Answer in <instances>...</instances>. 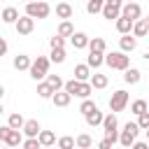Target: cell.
I'll list each match as a JSON object with an SVG mask.
<instances>
[{
	"label": "cell",
	"mask_w": 149,
	"mask_h": 149,
	"mask_svg": "<svg viewBox=\"0 0 149 149\" xmlns=\"http://www.w3.org/2000/svg\"><path fill=\"white\" fill-rule=\"evenodd\" d=\"M2 149H12V147H2Z\"/></svg>",
	"instance_id": "52"
},
{
	"label": "cell",
	"mask_w": 149,
	"mask_h": 149,
	"mask_svg": "<svg viewBox=\"0 0 149 149\" xmlns=\"http://www.w3.org/2000/svg\"><path fill=\"white\" fill-rule=\"evenodd\" d=\"M70 42H72V47H74V49H86V47H88V42H91V37H88L86 33H74V35L70 37Z\"/></svg>",
	"instance_id": "13"
},
{
	"label": "cell",
	"mask_w": 149,
	"mask_h": 149,
	"mask_svg": "<svg viewBox=\"0 0 149 149\" xmlns=\"http://www.w3.org/2000/svg\"><path fill=\"white\" fill-rule=\"evenodd\" d=\"M14 28H16V33L19 35H30L33 30H35V19H30V16H19V21L14 23Z\"/></svg>",
	"instance_id": "9"
},
{
	"label": "cell",
	"mask_w": 149,
	"mask_h": 149,
	"mask_svg": "<svg viewBox=\"0 0 149 149\" xmlns=\"http://www.w3.org/2000/svg\"><path fill=\"white\" fill-rule=\"evenodd\" d=\"M144 133H147V142H149V130H144Z\"/></svg>",
	"instance_id": "49"
},
{
	"label": "cell",
	"mask_w": 149,
	"mask_h": 149,
	"mask_svg": "<svg viewBox=\"0 0 149 149\" xmlns=\"http://www.w3.org/2000/svg\"><path fill=\"white\" fill-rule=\"evenodd\" d=\"M56 144H58V149H74V147H77V144H74V137H70V135L58 137V140H56Z\"/></svg>",
	"instance_id": "32"
},
{
	"label": "cell",
	"mask_w": 149,
	"mask_h": 149,
	"mask_svg": "<svg viewBox=\"0 0 149 149\" xmlns=\"http://www.w3.org/2000/svg\"><path fill=\"white\" fill-rule=\"evenodd\" d=\"M105 63H107L112 70H121V72H126V70L130 68V56H126L123 51H112V54L105 56Z\"/></svg>",
	"instance_id": "1"
},
{
	"label": "cell",
	"mask_w": 149,
	"mask_h": 149,
	"mask_svg": "<svg viewBox=\"0 0 149 149\" xmlns=\"http://www.w3.org/2000/svg\"><path fill=\"white\" fill-rule=\"evenodd\" d=\"M147 21H149V16H147Z\"/></svg>",
	"instance_id": "55"
},
{
	"label": "cell",
	"mask_w": 149,
	"mask_h": 149,
	"mask_svg": "<svg viewBox=\"0 0 149 149\" xmlns=\"http://www.w3.org/2000/svg\"><path fill=\"white\" fill-rule=\"evenodd\" d=\"M91 93H93V86H91V81H81V86H79V93H77V98L86 100V98H88Z\"/></svg>",
	"instance_id": "35"
},
{
	"label": "cell",
	"mask_w": 149,
	"mask_h": 149,
	"mask_svg": "<svg viewBox=\"0 0 149 149\" xmlns=\"http://www.w3.org/2000/svg\"><path fill=\"white\" fill-rule=\"evenodd\" d=\"M137 133H140L137 121H128V123L123 126V130L119 133V142H121V147H133L135 140H137Z\"/></svg>",
	"instance_id": "3"
},
{
	"label": "cell",
	"mask_w": 149,
	"mask_h": 149,
	"mask_svg": "<svg viewBox=\"0 0 149 149\" xmlns=\"http://www.w3.org/2000/svg\"><path fill=\"white\" fill-rule=\"evenodd\" d=\"M37 140H40L42 147H54V144H56V135H54V130H40Z\"/></svg>",
	"instance_id": "25"
},
{
	"label": "cell",
	"mask_w": 149,
	"mask_h": 149,
	"mask_svg": "<svg viewBox=\"0 0 149 149\" xmlns=\"http://www.w3.org/2000/svg\"><path fill=\"white\" fill-rule=\"evenodd\" d=\"M2 112H5V107H2V102H0V116H2Z\"/></svg>",
	"instance_id": "47"
},
{
	"label": "cell",
	"mask_w": 149,
	"mask_h": 149,
	"mask_svg": "<svg viewBox=\"0 0 149 149\" xmlns=\"http://www.w3.org/2000/svg\"><path fill=\"white\" fill-rule=\"evenodd\" d=\"M147 105H149V102H147Z\"/></svg>",
	"instance_id": "58"
},
{
	"label": "cell",
	"mask_w": 149,
	"mask_h": 149,
	"mask_svg": "<svg viewBox=\"0 0 149 149\" xmlns=\"http://www.w3.org/2000/svg\"><path fill=\"white\" fill-rule=\"evenodd\" d=\"M2 144L5 147H19V144H23V135H21V130H12L9 128V133L5 135V140H2Z\"/></svg>",
	"instance_id": "10"
},
{
	"label": "cell",
	"mask_w": 149,
	"mask_h": 149,
	"mask_svg": "<svg viewBox=\"0 0 149 149\" xmlns=\"http://www.w3.org/2000/svg\"><path fill=\"white\" fill-rule=\"evenodd\" d=\"M74 79H77V81H88V79H91V68H88L86 63L74 65Z\"/></svg>",
	"instance_id": "15"
},
{
	"label": "cell",
	"mask_w": 149,
	"mask_h": 149,
	"mask_svg": "<svg viewBox=\"0 0 149 149\" xmlns=\"http://www.w3.org/2000/svg\"><path fill=\"white\" fill-rule=\"evenodd\" d=\"M49 63H51V61H49L47 56H37V58L33 61L30 70H28V72H30V77H33L35 81H42V79L49 74Z\"/></svg>",
	"instance_id": "2"
},
{
	"label": "cell",
	"mask_w": 149,
	"mask_h": 149,
	"mask_svg": "<svg viewBox=\"0 0 149 149\" xmlns=\"http://www.w3.org/2000/svg\"><path fill=\"white\" fill-rule=\"evenodd\" d=\"M91 86L93 88H105L107 84H109V79H107V74H102V72H95V74H91Z\"/></svg>",
	"instance_id": "27"
},
{
	"label": "cell",
	"mask_w": 149,
	"mask_h": 149,
	"mask_svg": "<svg viewBox=\"0 0 149 149\" xmlns=\"http://www.w3.org/2000/svg\"><path fill=\"white\" fill-rule=\"evenodd\" d=\"M130 112H133L135 116H140V114L149 112V105H147V100H135V102L130 105Z\"/></svg>",
	"instance_id": "31"
},
{
	"label": "cell",
	"mask_w": 149,
	"mask_h": 149,
	"mask_svg": "<svg viewBox=\"0 0 149 149\" xmlns=\"http://www.w3.org/2000/svg\"><path fill=\"white\" fill-rule=\"evenodd\" d=\"M54 93H56V91L49 86V81H40V84H37V95H40L42 100H51Z\"/></svg>",
	"instance_id": "24"
},
{
	"label": "cell",
	"mask_w": 149,
	"mask_h": 149,
	"mask_svg": "<svg viewBox=\"0 0 149 149\" xmlns=\"http://www.w3.org/2000/svg\"><path fill=\"white\" fill-rule=\"evenodd\" d=\"M119 47H121L123 54H130V51H135V47H137V37H133V35H121V37H119Z\"/></svg>",
	"instance_id": "11"
},
{
	"label": "cell",
	"mask_w": 149,
	"mask_h": 149,
	"mask_svg": "<svg viewBox=\"0 0 149 149\" xmlns=\"http://www.w3.org/2000/svg\"><path fill=\"white\" fill-rule=\"evenodd\" d=\"M126 2H135V0H126Z\"/></svg>",
	"instance_id": "54"
},
{
	"label": "cell",
	"mask_w": 149,
	"mask_h": 149,
	"mask_svg": "<svg viewBox=\"0 0 149 149\" xmlns=\"http://www.w3.org/2000/svg\"><path fill=\"white\" fill-rule=\"evenodd\" d=\"M0 19H2L5 23H16V21H19V9H16V7H5L2 14H0Z\"/></svg>",
	"instance_id": "23"
},
{
	"label": "cell",
	"mask_w": 149,
	"mask_h": 149,
	"mask_svg": "<svg viewBox=\"0 0 149 149\" xmlns=\"http://www.w3.org/2000/svg\"><path fill=\"white\" fill-rule=\"evenodd\" d=\"M137 126H140V130H149V112L137 116Z\"/></svg>",
	"instance_id": "41"
},
{
	"label": "cell",
	"mask_w": 149,
	"mask_h": 149,
	"mask_svg": "<svg viewBox=\"0 0 149 149\" xmlns=\"http://www.w3.org/2000/svg\"><path fill=\"white\" fill-rule=\"evenodd\" d=\"M140 79H142V72H140L137 68H128V70L123 72V81L130 84V86H133V84H140Z\"/></svg>",
	"instance_id": "19"
},
{
	"label": "cell",
	"mask_w": 149,
	"mask_h": 149,
	"mask_svg": "<svg viewBox=\"0 0 149 149\" xmlns=\"http://www.w3.org/2000/svg\"><path fill=\"white\" fill-rule=\"evenodd\" d=\"M102 63H105V54H98V51H88V56H86V65H88V68L98 70Z\"/></svg>",
	"instance_id": "14"
},
{
	"label": "cell",
	"mask_w": 149,
	"mask_h": 149,
	"mask_svg": "<svg viewBox=\"0 0 149 149\" xmlns=\"http://www.w3.org/2000/svg\"><path fill=\"white\" fill-rule=\"evenodd\" d=\"M86 12H88V14H102V2H98V0H86Z\"/></svg>",
	"instance_id": "36"
},
{
	"label": "cell",
	"mask_w": 149,
	"mask_h": 149,
	"mask_svg": "<svg viewBox=\"0 0 149 149\" xmlns=\"http://www.w3.org/2000/svg\"><path fill=\"white\" fill-rule=\"evenodd\" d=\"M2 95H5V86L0 84V100H2Z\"/></svg>",
	"instance_id": "46"
},
{
	"label": "cell",
	"mask_w": 149,
	"mask_h": 149,
	"mask_svg": "<svg viewBox=\"0 0 149 149\" xmlns=\"http://www.w3.org/2000/svg\"><path fill=\"white\" fill-rule=\"evenodd\" d=\"M7 126H9L12 130H23V126H26V119H23L19 112H14V114H9V119H7Z\"/></svg>",
	"instance_id": "22"
},
{
	"label": "cell",
	"mask_w": 149,
	"mask_h": 149,
	"mask_svg": "<svg viewBox=\"0 0 149 149\" xmlns=\"http://www.w3.org/2000/svg\"><path fill=\"white\" fill-rule=\"evenodd\" d=\"M30 65H33L30 56H26V54L14 56V68H16V70H30Z\"/></svg>",
	"instance_id": "26"
},
{
	"label": "cell",
	"mask_w": 149,
	"mask_h": 149,
	"mask_svg": "<svg viewBox=\"0 0 149 149\" xmlns=\"http://www.w3.org/2000/svg\"><path fill=\"white\" fill-rule=\"evenodd\" d=\"M102 130H105V137H107V140L119 142V121H116V114H114V112L105 114V119H102Z\"/></svg>",
	"instance_id": "4"
},
{
	"label": "cell",
	"mask_w": 149,
	"mask_h": 149,
	"mask_svg": "<svg viewBox=\"0 0 149 149\" xmlns=\"http://www.w3.org/2000/svg\"><path fill=\"white\" fill-rule=\"evenodd\" d=\"M23 2H26V5H28V2H40V0H23Z\"/></svg>",
	"instance_id": "48"
},
{
	"label": "cell",
	"mask_w": 149,
	"mask_h": 149,
	"mask_svg": "<svg viewBox=\"0 0 149 149\" xmlns=\"http://www.w3.org/2000/svg\"><path fill=\"white\" fill-rule=\"evenodd\" d=\"M47 81H49V86H51L54 91H61V88L65 86V81H63L58 74H47Z\"/></svg>",
	"instance_id": "33"
},
{
	"label": "cell",
	"mask_w": 149,
	"mask_h": 149,
	"mask_svg": "<svg viewBox=\"0 0 149 149\" xmlns=\"http://www.w3.org/2000/svg\"><path fill=\"white\" fill-rule=\"evenodd\" d=\"M149 35V21L147 19H140L133 23V37H147Z\"/></svg>",
	"instance_id": "12"
},
{
	"label": "cell",
	"mask_w": 149,
	"mask_h": 149,
	"mask_svg": "<svg viewBox=\"0 0 149 149\" xmlns=\"http://www.w3.org/2000/svg\"><path fill=\"white\" fill-rule=\"evenodd\" d=\"M121 7H123V0H107L102 5V16L107 21H116L121 16Z\"/></svg>",
	"instance_id": "7"
},
{
	"label": "cell",
	"mask_w": 149,
	"mask_h": 149,
	"mask_svg": "<svg viewBox=\"0 0 149 149\" xmlns=\"http://www.w3.org/2000/svg\"><path fill=\"white\" fill-rule=\"evenodd\" d=\"M79 86H81V81H77V79H70V81H65L63 91H65V93H70V95H77V93H79Z\"/></svg>",
	"instance_id": "34"
},
{
	"label": "cell",
	"mask_w": 149,
	"mask_h": 149,
	"mask_svg": "<svg viewBox=\"0 0 149 149\" xmlns=\"http://www.w3.org/2000/svg\"><path fill=\"white\" fill-rule=\"evenodd\" d=\"M84 119H86V123L93 128V126H102V119H105V114H102V112L95 107V109H93V112H88Z\"/></svg>",
	"instance_id": "21"
},
{
	"label": "cell",
	"mask_w": 149,
	"mask_h": 149,
	"mask_svg": "<svg viewBox=\"0 0 149 149\" xmlns=\"http://www.w3.org/2000/svg\"><path fill=\"white\" fill-rule=\"evenodd\" d=\"M130 149H149V142H137V140H135V144H133Z\"/></svg>",
	"instance_id": "44"
},
{
	"label": "cell",
	"mask_w": 149,
	"mask_h": 149,
	"mask_svg": "<svg viewBox=\"0 0 149 149\" xmlns=\"http://www.w3.org/2000/svg\"><path fill=\"white\" fill-rule=\"evenodd\" d=\"M121 16L130 19V21L135 23V21H140V16H142V7H140L137 2H123V7H121Z\"/></svg>",
	"instance_id": "8"
},
{
	"label": "cell",
	"mask_w": 149,
	"mask_h": 149,
	"mask_svg": "<svg viewBox=\"0 0 149 149\" xmlns=\"http://www.w3.org/2000/svg\"><path fill=\"white\" fill-rule=\"evenodd\" d=\"M105 49H107V44H105V40H102V37H91V42H88V51L105 54Z\"/></svg>",
	"instance_id": "29"
},
{
	"label": "cell",
	"mask_w": 149,
	"mask_h": 149,
	"mask_svg": "<svg viewBox=\"0 0 149 149\" xmlns=\"http://www.w3.org/2000/svg\"><path fill=\"white\" fill-rule=\"evenodd\" d=\"M56 35H61V37H72V35H74V26H72L70 21H61Z\"/></svg>",
	"instance_id": "28"
},
{
	"label": "cell",
	"mask_w": 149,
	"mask_h": 149,
	"mask_svg": "<svg viewBox=\"0 0 149 149\" xmlns=\"http://www.w3.org/2000/svg\"><path fill=\"white\" fill-rule=\"evenodd\" d=\"M91 149H93V147H91Z\"/></svg>",
	"instance_id": "56"
},
{
	"label": "cell",
	"mask_w": 149,
	"mask_h": 149,
	"mask_svg": "<svg viewBox=\"0 0 149 149\" xmlns=\"http://www.w3.org/2000/svg\"><path fill=\"white\" fill-rule=\"evenodd\" d=\"M51 14V7H49V2H44V0H40V2H28L26 5V16H30V19H47Z\"/></svg>",
	"instance_id": "5"
},
{
	"label": "cell",
	"mask_w": 149,
	"mask_h": 149,
	"mask_svg": "<svg viewBox=\"0 0 149 149\" xmlns=\"http://www.w3.org/2000/svg\"><path fill=\"white\" fill-rule=\"evenodd\" d=\"M42 149H51V147H42Z\"/></svg>",
	"instance_id": "51"
},
{
	"label": "cell",
	"mask_w": 149,
	"mask_h": 149,
	"mask_svg": "<svg viewBox=\"0 0 149 149\" xmlns=\"http://www.w3.org/2000/svg\"><path fill=\"white\" fill-rule=\"evenodd\" d=\"M40 130H42V128H40L37 119H28V121H26V126H23V135H26V137H37V135H40Z\"/></svg>",
	"instance_id": "16"
},
{
	"label": "cell",
	"mask_w": 149,
	"mask_h": 149,
	"mask_svg": "<svg viewBox=\"0 0 149 149\" xmlns=\"http://www.w3.org/2000/svg\"><path fill=\"white\" fill-rule=\"evenodd\" d=\"M126 105H128V91H123V88L114 91V93H112V98H109V109L116 114V112H123V109H126Z\"/></svg>",
	"instance_id": "6"
},
{
	"label": "cell",
	"mask_w": 149,
	"mask_h": 149,
	"mask_svg": "<svg viewBox=\"0 0 149 149\" xmlns=\"http://www.w3.org/2000/svg\"><path fill=\"white\" fill-rule=\"evenodd\" d=\"M0 149H2V140H0Z\"/></svg>",
	"instance_id": "53"
},
{
	"label": "cell",
	"mask_w": 149,
	"mask_h": 149,
	"mask_svg": "<svg viewBox=\"0 0 149 149\" xmlns=\"http://www.w3.org/2000/svg\"><path fill=\"white\" fill-rule=\"evenodd\" d=\"M95 107H98V105H95L93 100H88V98H86V100H81V105H79V112L86 116V114H88V112H93Z\"/></svg>",
	"instance_id": "38"
},
{
	"label": "cell",
	"mask_w": 149,
	"mask_h": 149,
	"mask_svg": "<svg viewBox=\"0 0 149 149\" xmlns=\"http://www.w3.org/2000/svg\"><path fill=\"white\" fill-rule=\"evenodd\" d=\"M70 100H72V95H70V93H65V91H56V93H54V98H51V102H54L56 107H68V105H70Z\"/></svg>",
	"instance_id": "20"
},
{
	"label": "cell",
	"mask_w": 149,
	"mask_h": 149,
	"mask_svg": "<svg viewBox=\"0 0 149 149\" xmlns=\"http://www.w3.org/2000/svg\"><path fill=\"white\" fill-rule=\"evenodd\" d=\"M74 144H77V149H91L93 147V140H91V135L81 133V135L74 137Z\"/></svg>",
	"instance_id": "30"
},
{
	"label": "cell",
	"mask_w": 149,
	"mask_h": 149,
	"mask_svg": "<svg viewBox=\"0 0 149 149\" xmlns=\"http://www.w3.org/2000/svg\"><path fill=\"white\" fill-rule=\"evenodd\" d=\"M114 26H116V30H119L121 35H130V30H133V21L126 19V16H119V19L114 21Z\"/></svg>",
	"instance_id": "18"
},
{
	"label": "cell",
	"mask_w": 149,
	"mask_h": 149,
	"mask_svg": "<svg viewBox=\"0 0 149 149\" xmlns=\"http://www.w3.org/2000/svg\"><path fill=\"white\" fill-rule=\"evenodd\" d=\"M112 144H114L112 140H107V137H102V140L98 142V149H112Z\"/></svg>",
	"instance_id": "42"
},
{
	"label": "cell",
	"mask_w": 149,
	"mask_h": 149,
	"mask_svg": "<svg viewBox=\"0 0 149 149\" xmlns=\"http://www.w3.org/2000/svg\"><path fill=\"white\" fill-rule=\"evenodd\" d=\"M74 149H77V147H74Z\"/></svg>",
	"instance_id": "57"
},
{
	"label": "cell",
	"mask_w": 149,
	"mask_h": 149,
	"mask_svg": "<svg viewBox=\"0 0 149 149\" xmlns=\"http://www.w3.org/2000/svg\"><path fill=\"white\" fill-rule=\"evenodd\" d=\"M49 47H51V49H65V37L54 35V37L49 40Z\"/></svg>",
	"instance_id": "39"
},
{
	"label": "cell",
	"mask_w": 149,
	"mask_h": 149,
	"mask_svg": "<svg viewBox=\"0 0 149 149\" xmlns=\"http://www.w3.org/2000/svg\"><path fill=\"white\" fill-rule=\"evenodd\" d=\"M49 61H51V63H63V61H65V49H51Z\"/></svg>",
	"instance_id": "37"
},
{
	"label": "cell",
	"mask_w": 149,
	"mask_h": 149,
	"mask_svg": "<svg viewBox=\"0 0 149 149\" xmlns=\"http://www.w3.org/2000/svg\"><path fill=\"white\" fill-rule=\"evenodd\" d=\"M98 2H102V5H105V2H107V0H98Z\"/></svg>",
	"instance_id": "50"
},
{
	"label": "cell",
	"mask_w": 149,
	"mask_h": 149,
	"mask_svg": "<svg viewBox=\"0 0 149 149\" xmlns=\"http://www.w3.org/2000/svg\"><path fill=\"white\" fill-rule=\"evenodd\" d=\"M7 133H9V126H0V140H5Z\"/></svg>",
	"instance_id": "45"
},
{
	"label": "cell",
	"mask_w": 149,
	"mask_h": 149,
	"mask_svg": "<svg viewBox=\"0 0 149 149\" xmlns=\"http://www.w3.org/2000/svg\"><path fill=\"white\" fill-rule=\"evenodd\" d=\"M7 49H9V47H7V40H5V37H0V56H5V54H7Z\"/></svg>",
	"instance_id": "43"
},
{
	"label": "cell",
	"mask_w": 149,
	"mask_h": 149,
	"mask_svg": "<svg viewBox=\"0 0 149 149\" xmlns=\"http://www.w3.org/2000/svg\"><path fill=\"white\" fill-rule=\"evenodd\" d=\"M72 12H74V9H72L70 2H58V5H56V16L63 19V21H68V19L72 16Z\"/></svg>",
	"instance_id": "17"
},
{
	"label": "cell",
	"mask_w": 149,
	"mask_h": 149,
	"mask_svg": "<svg viewBox=\"0 0 149 149\" xmlns=\"http://www.w3.org/2000/svg\"><path fill=\"white\" fill-rule=\"evenodd\" d=\"M21 147H23V149H42V144H40L37 137H28V140H23Z\"/></svg>",
	"instance_id": "40"
}]
</instances>
